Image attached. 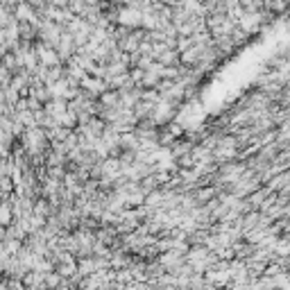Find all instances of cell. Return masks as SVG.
Here are the masks:
<instances>
[{"label": "cell", "instance_id": "2", "mask_svg": "<svg viewBox=\"0 0 290 290\" xmlns=\"http://www.w3.org/2000/svg\"><path fill=\"white\" fill-rule=\"evenodd\" d=\"M199 3H207V0H199Z\"/></svg>", "mask_w": 290, "mask_h": 290}, {"label": "cell", "instance_id": "1", "mask_svg": "<svg viewBox=\"0 0 290 290\" xmlns=\"http://www.w3.org/2000/svg\"><path fill=\"white\" fill-rule=\"evenodd\" d=\"M116 23H118L120 28H127V30L143 28V12L136 7H120Z\"/></svg>", "mask_w": 290, "mask_h": 290}]
</instances>
